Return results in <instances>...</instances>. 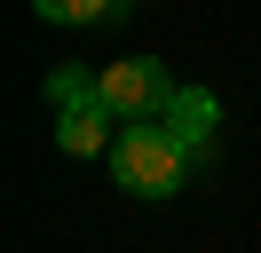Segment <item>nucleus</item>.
Instances as JSON below:
<instances>
[{"label":"nucleus","instance_id":"423d86ee","mask_svg":"<svg viewBox=\"0 0 261 253\" xmlns=\"http://www.w3.org/2000/svg\"><path fill=\"white\" fill-rule=\"evenodd\" d=\"M48 24H95V16H127L119 0H32Z\"/></svg>","mask_w":261,"mask_h":253},{"label":"nucleus","instance_id":"39448f33","mask_svg":"<svg viewBox=\"0 0 261 253\" xmlns=\"http://www.w3.org/2000/svg\"><path fill=\"white\" fill-rule=\"evenodd\" d=\"M87 95H103L95 71H80V63H56V71H48V103L56 111H64V103H87Z\"/></svg>","mask_w":261,"mask_h":253},{"label":"nucleus","instance_id":"f03ea898","mask_svg":"<svg viewBox=\"0 0 261 253\" xmlns=\"http://www.w3.org/2000/svg\"><path fill=\"white\" fill-rule=\"evenodd\" d=\"M95 79H103V103H111L119 119H166V103L182 95L159 56H127V63H111V71H95Z\"/></svg>","mask_w":261,"mask_h":253},{"label":"nucleus","instance_id":"f257e3e1","mask_svg":"<svg viewBox=\"0 0 261 253\" xmlns=\"http://www.w3.org/2000/svg\"><path fill=\"white\" fill-rule=\"evenodd\" d=\"M111 174L135 190V198H174L182 174H190V150H182V142L166 135L159 119H135L127 135L111 142Z\"/></svg>","mask_w":261,"mask_h":253},{"label":"nucleus","instance_id":"7ed1b4c3","mask_svg":"<svg viewBox=\"0 0 261 253\" xmlns=\"http://www.w3.org/2000/svg\"><path fill=\"white\" fill-rule=\"evenodd\" d=\"M56 142H64L71 158L111 150V103H103V95H87V103H64V111H56Z\"/></svg>","mask_w":261,"mask_h":253},{"label":"nucleus","instance_id":"0eeeda50","mask_svg":"<svg viewBox=\"0 0 261 253\" xmlns=\"http://www.w3.org/2000/svg\"><path fill=\"white\" fill-rule=\"evenodd\" d=\"M119 8H143V0H119Z\"/></svg>","mask_w":261,"mask_h":253},{"label":"nucleus","instance_id":"20e7f679","mask_svg":"<svg viewBox=\"0 0 261 253\" xmlns=\"http://www.w3.org/2000/svg\"><path fill=\"white\" fill-rule=\"evenodd\" d=\"M214 119H222V103H214L206 87H182L174 103H166V119H159V127H166V135L182 142V150H198V142L214 135Z\"/></svg>","mask_w":261,"mask_h":253}]
</instances>
